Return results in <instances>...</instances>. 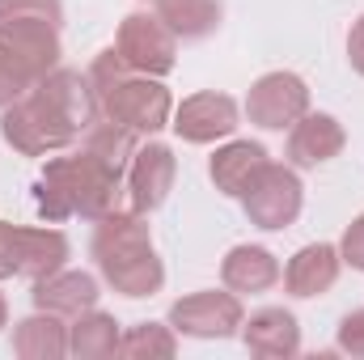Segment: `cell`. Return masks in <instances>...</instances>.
<instances>
[{
	"mask_svg": "<svg viewBox=\"0 0 364 360\" xmlns=\"http://www.w3.org/2000/svg\"><path fill=\"white\" fill-rule=\"evenodd\" d=\"M97 119H102V106H97L90 73L81 77L73 68H55L26 97L0 110V136L21 157H47L81 140Z\"/></svg>",
	"mask_w": 364,
	"mask_h": 360,
	"instance_id": "obj_1",
	"label": "cell"
},
{
	"mask_svg": "<svg viewBox=\"0 0 364 360\" xmlns=\"http://www.w3.org/2000/svg\"><path fill=\"white\" fill-rule=\"evenodd\" d=\"M123 199H127V191H123V170L106 166L102 157H93L90 149L51 157V162L43 166L38 182H34V208H38V216L51 221V225H60V221H68V216L102 221V216L119 212Z\"/></svg>",
	"mask_w": 364,
	"mask_h": 360,
	"instance_id": "obj_2",
	"label": "cell"
},
{
	"mask_svg": "<svg viewBox=\"0 0 364 360\" xmlns=\"http://www.w3.org/2000/svg\"><path fill=\"white\" fill-rule=\"evenodd\" d=\"M90 255L97 271H102V280L114 288V292H123V297H153V292H161V284H166V268H161V259H157V250H153V233H149V221H144V212H110V216H102L97 221V229H93V242H90Z\"/></svg>",
	"mask_w": 364,
	"mask_h": 360,
	"instance_id": "obj_3",
	"label": "cell"
},
{
	"mask_svg": "<svg viewBox=\"0 0 364 360\" xmlns=\"http://www.w3.org/2000/svg\"><path fill=\"white\" fill-rule=\"evenodd\" d=\"M90 81H93V90H97L102 115L114 119V123H123V127H132L136 136L161 132V127L170 123V115H174L170 90H166L157 77H144V73L127 68L114 47L102 51L90 64Z\"/></svg>",
	"mask_w": 364,
	"mask_h": 360,
	"instance_id": "obj_4",
	"label": "cell"
},
{
	"mask_svg": "<svg viewBox=\"0 0 364 360\" xmlns=\"http://www.w3.org/2000/svg\"><path fill=\"white\" fill-rule=\"evenodd\" d=\"M60 64V30L4 26L0 30V110L34 90Z\"/></svg>",
	"mask_w": 364,
	"mask_h": 360,
	"instance_id": "obj_5",
	"label": "cell"
},
{
	"mask_svg": "<svg viewBox=\"0 0 364 360\" xmlns=\"http://www.w3.org/2000/svg\"><path fill=\"white\" fill-rule=\"evenodd\" d=\"M114 51L123 55L127 68L144 77H166L178 64V38L157 13H127L114 38Z\"/></svg>",
	"mask_w": 364,
	"mask_h": 360,
	"instance_id": "obj_6",
	"label": "cell"
},
{
	"mask_svg": "<svg viewBox=\"0 0 364 360\" xmlns=\"http://www.w3.org/2000/svg\"><path fill=\"white\" fill-rule=\"evenodd\" d=\"M301 203H305V195H301L296 170L275 166V162H267L255 174V182L242 191V208H246L250 225H259V229H288L301 216Z\"/></svg>",
	"mask_w": 364,
	"mask_h": 360,
	"instance_id": "obj_7",
	"label": "cell"
},
{
	"mask_svg": "<svg viewBox=\"0 0 364 360\" xmlns=\"http://www.w3.org/2000/svg\"><path fill=\"white\" fill-rule=\"evenodd\" d=\"M170 327L178 335H191V339H229L242 331V301L237 292H191L170 305Z\"/></svg>",
	"mask_w": 364,
	"mask_h": 360,
	"instance_id": "obj_8",
	"label": "cell"
},
{
	"mask_svg": "<svg viewBox=\"0 0 364 360\" xmlns=\"http://www.w3.org/2000/svg\"><path fill=\"white\" fill-rule=\"evenodd\" d=\"M309 110V90L296 73H263L250 93H246V115L250 123L267 127V132H284L292 127L301 115Z\"/></svg>",
	"mask_w": 364,
	"mask_h": 360,
	"instance_id": "obj_9",
	"label": "cell"
},
{
	"mask_svg": "<svg viewBox=\"0 0 364 360\" xmlns=\"http://www.w3.org/2000/svg\"><path fill=\"white\" fill-rule=\"evenodd\" d=\"M174 174H178L174 149H166V144H140L136 157H132V166H127V182H123L127 208L144 212V216L157 212L170 199V191H174Z\"/></svg>",
	"mask_w": 364,
	"mask_h": 360,
	"instance_id": "obj_10",
	"label": "cell"
},
{
	"mask_svg": "<svg viewBox=\"0 0 364 360\" xmlns=\"http://www.w3.org/2000/svg\"><path fill=\"white\" fill-rule=\"evenodd\" d=\"M178 140L186 144H212V140H225L237 132V102L229 93H216V90H203V93H191L174 110V123Z\"/></svg>",
	"mask_w": 364,
	"mask_h": 360,
	"instance_id": "obj_11",
	"label": "cell"
},
{
	"mask_svg": "<svg viewBox=\"0 0 364 360\" xmlns=\"http://www.w3.org/2000/svg\"><path fill=\"white\" fill-rule=\"evenodd\" d=\"M348 144L343 127L335 115H301L292 127H288V166L292 170H314V166H326L331 157H339Z\"/></svg>",
	"mask_w": 364,
	"mask_h": 360,
	"instance_id": "obj_12",
	"label": "cell"
},
{
	"mask_svg": "<svg viewBox=\"0 0 364 360\" xmlns=\"http://www.w3.org/2000/svg\"><path fill=\"white\" fill-rule=\"evenodd\" d=\"M34 305L43 314H55V318H77L97 305V280L90 271H68L60 268L55 275H43L34 280Z\"/></svg>",
	"mask_w": 364,
	"mask_h": 360,
	"instance_id": "obj_13",
	"label": "cell"
},
{
	"mask_svg": "<svg viewBox=\"0 0 364 360\" xmlns=\"http://www.w3.org/2000/svg\"><path fill=\"white\" fill-rule=\"evenodd\" d=\"M242 344L263 360H284L301 352V327L288 309L279 305H267L250 318H242Z\"/></svg>",
	"mask_w": 364,
	"mask_h": 360,
	"instance_id": "obj_14",
	"label": "cell"
},
{
	"mask_svg": "<svg viewBox=\"0 0 364 360\" xmlns=\"http://www.w3.org/2000/svg\"><path fill=\"white\" fill-rule=\"evenodd\" d=\"M339 268H343L339 246H331V242H314V246H301V250L288 259V268H284V284H288L292 297H322V292L335 288Z\"/></svg>",
	"mask_w": 364,
	"mask_h": 360,
	"instance_id": "obj_15",
	"label": "cell"
},
{
	"mask_svg": "<svg viewBox=\"0 0 364 360\" xmlns=\"http://www.w3.org/2000/svg\"><path fill=\"white\" fill-rule=\"evenodd\" d=\"M267 162H272V157H267V149H263V144H255V140H229L225 149H216V153H212L208 174H212V182H216V191H220V195L242 199V191L255 182V174H259Z\"/></svg>",
	"mask_w": 364,
	"mask_h": 360,
	"instance_id": "obj_16",
	"label": "cell"
},
{
	"mask_svg": "<svg viewBox=\"0 0 364 360\" xmlns=\"http://www.w3.org/2000/svg\"><path fill=\"white\" fill-rule=\"evenodd\" d=\"M220 280H225V288L229 292H267L275 280H279V263H275V255L267 246H233L229 255H225V263H220Z\"/></svg>",
	"mask_w": 364,
	"mask_h": 360,
	"instance_id": "obj_17",
	"label": "cell"
},
{
	"mask_svg": "<svg viewBox=\"0 0 364 360\" xmlns=\"http://www.w3.org/2000/svg\"><path fill=\"white\" fill-rule=\"evenodd\" d=\"M13 352L21 360H60L68 352V327L55 314H34L13 327Z\"/></svg>",
	"mask_w": 364,
	"mask_h": 360,
	"instance_id": "obj_18",
	"label": "cell"
},
{
	"mask_svg": "<svg viewBox=\"0 0 364 360\" xmlns=\"http://www.w3.org/2000/svg\"><path fill=\"white\" fill-rule=\"evenodd\" d=\"M157 17L174 30V38L199 43L220 26L225 0H157Z\"/></svg>",
	"mask_w": 364,
	"mask_h": 360,
	"instance_id": "obj_19",
	"label": "cell"
},
{
	"mask_svg": "<svg viewBox=\"0 0 364 360\" xmlns=\"http://www.w3.org/2000/svg\"><path fill=\"white\" fill-rule=\"evenodd\" d=\"M68 238L60 229H21V268L17 275H26L30 284L43 280V275H55V271L68 263Z\"/></svg>",
	"mask_w": 364,
	"mask_h": 360,
	"instance_id": "obj_20",
	"label": "cell"
},
{
	"mask_svg": "<svg viewBox=\"0 0 364 360\" xmlns=\"http://www.w3.org/2000/svg\"><path fill=\"white\" fill-rule=\"evenodd\" d=\"M119 322L102 309H85L73 318L68 327V352L81 360H102V356H114L119 352Z\"/></svg>",
	"mask_w": 364,
	"mask_h": 360,
	"instance_id": "obj_21",
	"label": "cell"
},
{
	"mask_svg": "<svg viewBox=\"0 0 364 360\" xmlns=\"http://www.w3.org/2000/svg\"><path fill=\"white\" fill-rule=\"evenodd\" d=\"M85 149H90L93 157H102L106 166H114V170H123L127 174V166H132V157H136V132L132 127H123V123H114V119H97L90 132H85Z\"/></svg>",
	"mask_w": 364,
	"mask_h": 360,
	"instance_id": "obj_22",
	"label": "cell"
},
{
	"mask_svg": "<svg viewBox=\"0 0 364 360\" xmlns=\"http://www.w3.org/2000/svg\"><path fill=\"white\" fill-rule=\"evenodd\" d=\"M174 352H178L174 327H161V322H136V327L119 339V356H132V360L174 356Z\"/></svg>",
	"mask_w": 364,
	"mask_h": 360,
	"instance_id": "obj_23",
	"label": "cell"
},
{
	"mask_svg": "<svg viewBox=\"0 0 364 360\" xmlns=\"http://www.w3.org/2000/svg\"><path fill=\"white\" fill-rule=\"evenodd\" d=\"M4 26H64V4L60 0H0V30Z\"/></svg>",
	"mask_w": 364,
	"mask_h": 360,
	"instance_id": "obj_24",
	"label": "cell"
},
{
	"mask_svg": "<svg viewBox=\"0 0 364 360\" xmlns=\"http://www.w3.org/2000/svg\"><path fill=\"white\" fill-rule=\"evenodd\" d=\"M21 268V225L0 221V280L17 275Z\"/></svg>",
	"mask_w": 364,
	"mask_h": 360,
	"instance_id": "obj_25",
	"label": "cell"
},
{
	"mask_svg": "<svg viewBox=\"0 0 364 360\" xmlns=\"http://www.w3.org/2000/svg\"><path fill=\"white\" fill-rule=\"evenodd\" d=\"M339 352L364 356V309H352V314L339 322Z\"/></svg>",
	"mask_w": 364,
	"mask_h": 360,
	"instance_id": "obj_26",
	"label": "cell"
},
{
	"mask_svg": "<svg viewBox=\"0 0 364 360\" xmlns=\"http://www.w3.org/2000/svg\"><path fill=\"white\" fill-rule=\"evenodd\" d=\"M339 255H343V263H352L356 271H364V212L356 216V221H352V225H348Z\"/></svg>",
	"mask_w": 364,
	"mask_h": 360,
	"instance_id": "obj_27",
	"label": "cell"
},
{
	"mask_svg": "<svg viewBox=\"0 0 364 360\" xmlns=\"http://www.w3.org/2000/svg\"><path fill=\"white\" fill-rule=\"evenodd\" d=\"M348 60H352V68L364 77V13L352 21V34H348Z\"/></svg>",
	"mask_w": 364,
	"mask_h": 360,
	"instance_id": "obj_28",
	"label": "cell"
},
{
	"mask_svg": "<svg viewBox=\"0 0 364 360\" xmlns=\"http://www.w3.org/2000/svg\"><path fill=\"white\" fill-rule=\"evenodd\" d=\"M9 322V305H4V297H0V327Z\"/></svg>",
	"mask_w": 364,
	"mask_h": 360,
	"instance_id": "obj_29",
	"label": "cell"
},
{
	"mask_svg": "<svg viewBox=\"0 0 364 360\" xmlns=\"http://www.w3.org/2000/svg\"><path fill=\"white\" fill-rule=\"evenodd\" d=\"M153 4H157V0H153Z\"/></svg>",
	"mask_w": 364,
	"mask_h": 360,
	"instance_id": "obj_30",
	"label": "cell"
}]
</instances>
